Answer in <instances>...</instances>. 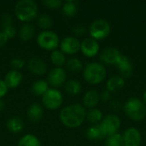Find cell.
<instances>
[{"mask_svg": "<svg viewBox=\"0 0 146 146\" xmlns=\"http://www.w3.org/2000/svg\"><path fill=\"white\" fill-rule=\"evenodd\" d=\"M86 116L84 106L75 104H70L61 110L59 119L61 122L68 128H76L81 126Z\"/></svg>", "mask_w": 146, "mask_h": 146, "instance_id": "1", "label": "cell"}, {"mask_svg": "<svg viewBox=\"0 0 146 146\" xmlns=\"http://www.w3.org/2000/svg\"><path fill=\"white\" fill-rule=\"evenodd\" d=\"M16 18L23 23H30L38 16V7L36 2L33 0L18 1L14 8Z\"/></svg>", "mask_w": 146, "mask_h": 146, "instance_id": "2", "label": "cell"}, {"mask_svg": "<svg viewBox=\"0 0 146 146\" xmlns=\"http://www.w3.org/2000/svg\"><path fill=\"white\" fill-rule=\"evenodd\" d=\"M84 79L92 85L100 84L104 80L107 71L104 66L99 62H90L83 69Z\"/></svg>", "mask_w": 146, "mask_h": 146, "instance_id": "3", "label": "cell"}, {"mask_svg": "<svg viewBox=\"0 0 146 146\" xmlns=\"http://www.w3.org/2000/svg\"><path fill=\"white\" fill-rule=\"evenodd\" d=\"M124 111L127 116L133 121H141L146 116V107L139 98H132L124 105Z\"/></svg>", "mask_w": 146, "mask_h": 146, "instance_id": "4", "label": "cell"}, {"mask_svg": "<svg viewBox=\"0 0 146 146\" xmlns=\"http://www.w3.org/2000/svg\"><path fill=\"white\" fill-rule=\"evenodd\" d=\"M36 41L38 45L41 49L49 51H53L56 50V48L60 44L59 36L56 33L51 30L40 32L36 38Z\"/></svg>", "mask_w": 146, "mask_h": 146, "instance_id": "5", "label": "cell"}, {"mask_svg": "<svg viewBox=\"0 0 146 146\" xmlns=\"http://www.w3.org/2000/svg\"><path fill=\"white\" fill-rule=\"evenodd\" d=\"M63 103V95L61 91L56 88H50L42 96V104L49 110H58Z\"/></svg>", "mask_w": 146, "mask_h": 146, "instance_id": "6", "label": "cell"}, {"mask_svg": "<svg viewBox=\"0 0 146 146\" xmlns=\"http://www.w3.org/2000/svg\"><path fill=\"white\" fill-rule=\"evenodd\" d=\"M110 33V23L103 19H98L94 21L89 27V33L91 38L95 40L104 39L109 36Z\"/></svg>", "mask_w": 146, "mask_h": 146, "instance_id": "7", "label": "cell"}, {"mask_svg": "<svg viewBox=\"0 0 146 146\" xmlns=\"http://www.w3.org/2000/svg\"><path fill=\"white\" fill-rule=\"evenodd\" d=\"M99 126L106 135V137H108L117 133V131L121 127V121L117 115H108L103 119Z\"/></svg>", "mask_w": 146, "mask_h": 146, "instance_id": "8", "label": "cell"}, {"mask_svg": "<svg viewBox=\"0 0 146 146\" xmlns=\"http://www.w3.org/2000/svg\"><path fill=\"white\" fill-rule=\"evenodd\" d=\"M67 74L62 68L55 67L51 68L47 75V82L53 88H58L67 81Z\"/></svg>", "mask_w": 146, "mask_h": 146, "instance_id": "9", "label": "cell"}, {"mask_svg": "<svg viewBox=\"0 0 146 146\" xmlns=\"http://www.w3.org/2000/svg\"><path fill=\"white\" fill-rule=\"evenodd\" d=\"M59 46L64 55H74L80 50V41L74 36H68L60 41Z\"/></svg>", "mask_w": 146, "mask_h": 146, "instance_id": "10", "label": "cell"}, {"mask_svg": "<svg viewBox=\"0 0 146 146\" xmlns=\"http://www.w3.org/2000/svg\"><path fill=\"white\" fill-rule=\"evenodd\" d=\"M27 68L32 74L37 76H43L46 74L48 70L47 64L45 63V62L37 56L29 59V61L27 62Z\"/></svg>", "mask_w": 146, "mask_h": 146, "instance_id": "11", "label": "cell"}, {"mask_svg": "<svg viewBox=\"0 0 146 146\" xmlns=\"http://www.w3.org/2000/svg\"><path fill=\"white\" fill-rule=\"evenodd\" d=\"M123 146H140L141 134L135 127L127 128L122 135Z\"/></svg>", "mask_w": 146, "mask_h": 146, "instance_id": "12", "label": "cell"}, {"mask_svg": "<svg viewBox=\"0 0 146 146\" xmlns=\"http://www.w3.org/2000/svg\"><path fill=\"white\" fill-rule=\"evenodd\" d=\"M80 50L86 57H94L99 51V44L92 38H86L80 42Z\"/></svg>", "mask_w": 146, "mask_h": 146, "instance_id": "13", "label": "cell"}, {"mask_svg": "<svg viewBox=\"0 0 146 146\" xmlns=\"http://www.w3.org/2000/svg\"><path fill=\"white\" fill-rule=\"evenodd\" d=\"M121 56V52L117 49L113 48V47H109V48L103 50L99 56L100 60L104 63H106L109 65H111V64L116 65Z\"/></svg>", "mask_w": 146, "mask_h": 146, "instance_id": "14", "label": "cell"}, {"mask_svg": "<svg viewBox=\"0 0 146 146\" xmlns=\"http://www.w3.org/2000/svg\"><path fill=\"white\" fill-rule=\"evenodd\" d=\"M3 81L9 89H15L22 82V74L18 70L11 69L5 74Z\"/></svg>", "mask_w": 146, "mask_h": 146, "instance_id": "15", "label": "cell"}, {"mask_svg": "<svg viewBox=\"0 0 146 146\" xmlns=\"http://www.w3.org/2000/svg\"><path fill=\"white\" fill-rule=\"evenodd\" d=\"M115 66L117 67L118 70L120 71V73L121 74L123 77L128 78L133 74V63L127 56L121 55L120 60L118 61Z\"/></svg>", "mask_w": 146, "mask_h": 146, "instance_id": "16", "label": "cell"}, {"mask_svg": "<svg viewBox=\"0 0 146 146\" xmlns=\"http://www.w3.org/2000/svg\"><path fill=\"white\" fill-rule=\"evenodd\" d=\"M27 115L28 120L33 123H37L43 119L44 116V110L41 104H33L29 106L27 111Z\"/></svg>", "mask_w": 146, "mask_h": 146, "instance_id": "17", "label": "cell"}, {"mask_svg": "<svg viewBox=\"0 0 146 146\" xmlns=\"http://www.w3.org/2000/svg\"><path fill=\"white\" fill-rule=\"evenodd\" d=\"M17 34L22 41H29L35 34V27L32 23H23Z\"/></svg>", "mask_w": 146, "mask_h": 146, "instance_id": "18", "label": "cell"}, {"mask_svg": "<svg viewBox=\"0 0 146 146\" xmlns=\"http://www.w3.org/2000/svg\"><path fill=\"white\" fill-rule=\"evenodd\" d=\"M100 95L98 93V92L94 90H90L83 97L82 102L85 107L89 109H93L99 102Z\"/></svg>", "mask_w": 146, "mask_h": 146, "instance_id": "19", "label": "cell"}, {"mask_svg": "<svg viewBox=\"0 0 146 146\" xmlns=\"http://www.w3.org/2000/svg\"><path fill=\"white\" fill-rule=\"evenodd\" d=\"M125 86V80L121 76H113L111 77L106 84L107 91L110 92H116L121 90Z\"/></svg>", "mask_w": 146, "mask_h": 146, "instance_id": "20", "label": "cell"}, {"mask_svg": "<svg viewBox=\"0 0 146 146\" xmlns=\"http://www.w3.org/2000/svg\"><path fill=\"white\" fill-rule=\"evenodd\" d=\"M6 127L9 130V132L12 133H19L22 132L24 128V122L21 118L14 116L7 121Z\"/></svg>", "mask_w": 146, "mask_h": 146, "instance_id": "21", "label": "cell"}, {"mask_svg": "<svg viewBox=\"0 0 146 146\" xmlns=\"http://www.w3.org/2000/svg\"><path fill=\"white\" fill-rule=\"evenodd\" d=\"M49 89V84L47 80H38L33 82L31 86L32 93L37 97H42Z\"/></svg>", "mask_w": 146, "mask_h": 146, "instance_id": "22", "label": "cell"}, {"mask_svg": "<svg viewBox=\"0 0 146 146\" xmlns=\"http://www.w3.org/2000/svg\"><path fill=\"white\" fill-rule=\"evenodd\" d=\"M65 92L70 96H76L81 92V84L76 80H68L64 84Z\"/></svg>", "mask_w": 146, "mask_h": 146, "instance_id": "23", "label": "cell"}, {"mask_svg": "<svg viewBox=\"0 0 146 146\" xmlns=\"http://www.w3.org/2000/svg\"><path fill=\"white\" fill-rule=\"evenodd\" d=\"M17 146H42V145L37 136L32 133H27L19 139Z\"/></svg>", "mask_w": 146, "mask_h": 146, "instance_id": "24", "label": "cell"}, {"mask_svg": "<svg viewBox=\"0 0 146 146\" xmlns=\"http://www.w3.org/2000/svg\"><path fill=\"white\" fill-rule=\"evenodd\" d=\"M87 139L91 140H102L106 138V135L103 132L99 125H95L89 127L86 133Z\"/></svg>", "mask_w": 146, "mask_h": 146, "instance_id": "25", "label": "cell"}, {"mask_svg": "<svg viewBox=\"0 0 146 146\" xmlns=\"http://www.w3.org/2000/svg\"><path fill=\"white\" fill-rule=\"evenodd\" d=\"M37 24L43 31H47L53 26V20L47 14H40L37 16Z\"/></svg>", "mask_w": 146, "mask_h": 146, "instance_id": "26", "label": "cell"}, {"mask_svg": "<svg viewBox=\"0 0 146 146\" xmlns=\"http://www.w3.org/2000/svg\"><path fill=\"white\" fill-rule=\"evenodd\" d=\"M62 13L68 17H74L78 12V3L75 1H66L62 6Z\"/></svg>", "mask_w": 146, "mask_h": 146, "instance_id": "27", "label": "cell"}, {"mask_svg": "<svg viewBox=\"0 0 146 146\" xmlns=\"http://www.w3.org/2000/svg\"><path fill=\"white\" fill-rule=\"evenodd\" d=\"M50 61L51 62L58 68H62L66 63V56L60 50H55L50 53Z\"/></svg>", "mask_w": 146, "mask_h": 146, "instance_id": "28", "label": "cell"}, {"mask_svg": "<svg viewBox=\"0 0 146 146\" xmlns=\"http://www.w3.org/2000/svg\"><path fill=\"white\" fill-rule=\"evenodd\" d=\"M65 65L67 68L73 73H78L84 69L82 62L76 57H71L68 60H67Z\"/></svg>", "mask_w": 146, "mask_h": 146, "instance_id": "29", "label": "cell"}, {"mask_svg": "<svg viewBox=\"0 0 146 146\" xmlns=\"http://www.w3.org/2000/svg\"><path fill=\"white\" fill-rule=\"evenodd\" d=\"M86 118L87 119L88 121L92 123H98L102 121L103 118V114L98 109H91L88 112H86Z\"/></svg>", "mask_w": 146, "mask_h": 146, "instance_id": "30", "label": "cell"}, {"mask_svg": "<svg viewBox=\"0 0 146 146\" xmlns=\"http://www.w3.org/2000/svg\"><path fill=\"white\" fill-rule=\"evenodd\" d=\"M105 146H123L122 135L120 133H115L108 136L105 141Z\"/></svg>", "mask_w": 146, "mask_h": 146, "instance_id": "31", "label": "cell"}, {"mask_svg": "<svg viewBox=\"0 0 146 146\" xmlns=\"http://www.w3.org/2000/svg\"><path fill=\"white\" fill-rule=\"evenodd\" d=\"M25 64H26V62L21 57H15V58L11 59V61H10V66L14 70L20 71V69L24 68Z\"/></svg>", "mask_w": 146, "mask_h": 146, "instance_id": "32", "label": "cell"}, {"mask_svg": "<svg viewBox=\"0 0 146 146\" xmlns=\"http://www.w3.org/2000/svg\"><path fill=\"white\" fill-rule=\"evenodd\" d=\"M44 5L50 9H58L62 6V2L61 0H44L43 2Z\"/></svg>", "mask_w": 146, "mask_h": 146, "instance_id": "33", "label": "cell"}, {"mask_svg": "<svg viewBox=\"0 0 146 146\" xmlns=\"http://www.w3.org/2000/svg\"><path fill=\"white\" fill-rule=\"evenodd\" d=\"M13 25V19L10 15L9 14H3L0 16V27L3 28Z\"/></svg>", "mask_w": 146, "mask_h": 146, "instance_id": "34", "label": "cell"}, {"mask_svg": "<svg viewBox=\"0 0 146 146\" xmlns=\"http://www.w3.org/2000/svg\"><path fill=\"white\" fill-rule=\"evenodd\" d=\"M2 32L5 34V36H6L8 38H14V37L17 34L16 29H15V27L14 25L8 26V27L3 28V29H2Z\"/></svg>", "mask_w": 146, "mask_h": 146, "instance_id": "35", "label": "cell"}, {"mask_svg": "<svg viewBox=\"0 0 146 146\" xmlns=\"http://www.w3.org/2000/svg\"><path fill=\"white\" fill-rule=\"evenodd\" d=\"M73 33L77 36H83L86 33V27L83 25H76L73 27Z\"/></svg>", "mask_w": 146, "mask_h": 146, "instance_id": "36", "label": "cell"}, {"mask_svg": "<svg viewBox=\"0 0 146 146\" xmlns=\"http://www.w3.org/2000/svg\"><path fill=\"white\" fill-rule=\"evenodd\" d=\"M9 88L5 85L3 80H0V99H2L8 92Z\"/></svg>", "mask_w": 146, "mask_h": 146, "instance_id": "37", "label": "cell"}, {"mask_svg": "<svg viewBox=\"0 0 146 146\" xmlns=\"http://www.w3.org/2000/svg\"><path fill=\"white\" fill-rule=\"evenodd\" d=\"M8 40H9V38L5 36V34L2 31H0V48L4 46L7 44Z\"/></svg>", "mask_w": 146, "mask_h": 146, "instance_id": "38", "label": "cell"}, {"mask_svg": "<svg viewBox=\"0 0 146 146\" xmlns=\"http://www.w3.org/2000/svg\"><path fill=\"white\" fill-rule=\"evenodd\" d=\"M100 98L103 100V101H109L110 99V92H108V91H105V92H104L101 95H100Z\"/></svg>", "mask_w": 146, "mask_h": 146, "instance_id": "39", "label": "cell"}, {"mask_svg": "<svg viewBox=\"0 0 146 146\" xmlns=\"http://www.w3.org/2000/svg\"><path fill=\"white\" fill-rule=\"evenodd\" d=\"M5 108V104L3 101V99H0V112H2Z\"/></svg>", "mask_w": 146, "mask_h": 146, "instance_id": "40", "label": "cell"}, {"mask_svg": "<svg viewBox=\"0 0 146 146\" xmlns=\"http://www.w3.org/2000/svg\"><path fill=\"white\" fill-rule=\"evenodd\" d=\"M143 98H144V101H145V104H146V91L145 92V93H144V96H143Z\"/></svg>", "mask_w": 146, "mask_h": 146, "instance_id": "41", "label": "cell"}]
</instances>
